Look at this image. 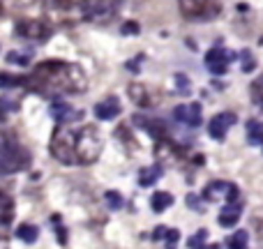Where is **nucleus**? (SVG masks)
Returning <instances> with one entry per match:
<instances>
[{"instance_id":"1","label":"nucleus","mask_w":263,"mask_h":249,"mask_svg":"<svg viewBox=\"0 0 263 249\" xmlns=\"http://www.w3.org/2000/svg\"><path fill=\"white\" fill-rule=\"evenodd\" d=\"M23 88L44 97L79 95L88 88V79L83 67L63 60H46L40 63L23 81Z\"/></svg>"},{"instance_id":"2","label":"nucleus","mask_w":263,"mask_h":249,"mask_svg":"<svg viewBox=\"0 0 263 249\" xmlns=\"http://www.w3.org/2000/svg\"><path fill=\"white\" fill-rule=\"evenodd\" d=\"M102 134L95 125H83L77 129L74 136V162L88 166V164H95L102 155Z\"/></svg>"},{"instance_id":"3","label":"nucleus","mask_w":263,"mask_h":249,"mask_svg":"<svg viewBox=\"0 0 263 249\" xmlns=\"http://www.w3.org/2000/svg\"><path fill=\"white\" fill-rule=\"evenodd\" d=\"M30 164V152L21 143L14 141H0V178L12 173L26 171Z\"/></svg>"},{"instance_id":"4","label":"nucleus","mask_w":263,"mask_h":249,"mask_svg":"<svg viewBox=\"0 0 263 249\" xmlns=\"http://www.w3.org/2000/svg\"><path fill=\"white\" fill-rule=\"evenodd\" d=\"M74 136H77L74 127H55L53 134H51L49 150L65 166H74L77 164L74 162Z\"/></svg>"},{"instance_id":"5","label":"nucleus","mask_w":263,"mask_h":249,"mask_svg":"<svg viewBox=\"0 0 263 249\" xmlns=\"http://www.w3.org/2000/svg\"><path fill=\"white\" fill-rule=\"evenodd\" d=\"M222 12V3H210V0H190L180 3V14L187 21H213Z\"/></svg>"},{"instance_id":"6","label":"nucleus","mask_w":263,"mask_h":249,"mask_svg":"<svg viewBox=\"0 0 263 249\" xmlns=\"http://www.w3.org/2000/svg\"><path fill=\"white\" fill-rule=\"evenodd\" d=\"M16 37L28 42H37V44H44L51 37V26L40 18H23L16 23Z\"/></svg>"},{"instance_id":"7","label":"nucleus","mask_w":263,"mask_h":249,"mask_svg":"<svg viewBox=\"0 0 263 249\" xmlns=\"http://www.w3.org/2000/svg\"><path fill=\"white\" fill-rule=\"evenodd\" d=\"M118 3H83V21L109 23L118 14Z\"/></svg>"},{"instance_id":"8","label":"nucleus","mask_w":263,"mask_h":249,"mask_svg":"<svg viewBox=\"0 0 263 249\" xmlns=\"http://www.w3.org/2000/svg\"><path fill=\"white\" fill-rule=\"evenodd\" d=\"M155 159L159 166L164 164H176V162H185L187 159V150L182 145L173 143L171 139H162L155 143Z\"/></svg>"},{"instance_id":"9","label":"nucleus","mask_w":263,"mask_h":249,"mask_svg":"<svg viewBox=\"0 0 263 249\" xmlns=\"http://www.w3.org/2000/svg\"><path fill=\"white\" fill-rule=\"evenodd\" d=\"M203 199L205 201H227V203H233V201L240 199V191L233 182H227V180H215L210 182L208 187L203 189Z\"/></svg>"},{"instance_id":"10","label":"nucleus","mask_w":263,"mask_h":249,"mask_svg":"<svg viewBox=\"0 0 263 249\" xmlns=\"http://www.w3.org/2000/svg\"><path fill=\"white\" fill-rule=\"evenodd\" d=\"M236 58H238V53L222 49V46H215V49H210L208 53H205V67H208L210 74H215V76H224L229 69V63H233Z\"/></svg>"},{"instance_id":"11","label":"nucleus","mask_w":263,"mask_h":249,"mask_svg":"<svg viewBox=\"0 0 263 249\" xmlns=\"http://www.w3.org/2000/svg\"><path fill=\"white\" fill-rule=\"evenodd\" d=\"M127 95L139 109H153V106H157L162 102V95L157 90H153V88L143 86V83H129Z\"/></svg>"},{"instance_id":"12","label":"nucleus","mask_w":263,"mask_h":249,"mask_svg":"<svg viewBox=\"0 0 263 249\" xmlns=\"http://www.w3.org/2000/svg\"><path fill=\"white\" fill-rule=\"evenodd\" d=\"M238 123V116L233 113V111H224V113H217L210 118L208 123V134L210 139L215 141H224V136H227V131L231 129L233 125Z\"/></svg>"},{"instance_id":"13","label":"nucleus","mask_w":263,"mask_h":249,"mask_svg":"<svg viewBox=\"0 0 263 249\" xmlns=\"http://www.w3.org/2000/svg\"><path fill=\"white\" fill-rule=\"evenodd\" d=\"M173 118L176 123H182L187 127H199L203 120V109H201L199 102H192V104H178L173 109Z\"/></svg>"},{"instance_id":"14","label":"nucleus","mask_w":263,"mask_h":249,"mask_svg":"<svg viewBox=\"0 0 263 249\" xmlns=\"http://www.w3.org/2000/svg\"><path fill=\"white\" fill-rule=\"evenodd\" d=\"M49 113L58 123V127H69V123H77L83 118V111H74V106L65 104V102H53Z\"/></svg>"},{"instance_id":"15","label":"nucleus","mask_w":263,"mask_h":249,"mask_svg":"<svg viewBox=\"0 0 263 249\" xmlns=\"http://www.w3.org/2000/svg\"><path fill=\"white\" fill-rule=\"evenodd\" d=\"M134 123L139 127H143L155 141H162V139H168V129L162 120H153V118H145V116H134Z\"/></svg>"},{"instance_id":"16","label":"nucleus","mask_w":263,"mask_h":249,"mask_svg":"<svg viewBox=\"0 0 263 249\" xmlns=\"http://www.w3.org/2000/svg\"><path fill=\"white\" fill-rule=\"evenodd\" d=\"M120 100L118 97H106V100L95 104V118L97 120H114L120 116Z\"/></svg>"},{"instance_id":"17","label":"nucleus","mask_w":263,"mask_h":249,"mask_svg":"<svg viewBox=\"0 0 263 249\" xmlns=\"http://www.w3.org/2000/svg\"><path fill=\"white\" fill-rule=\"evenodd\" d=\"M240 215H242V201L238 199V201H233V203H227L222 208V213H219V226H224V228H231V226H236L238 222H240Z\"/></svg>"},{"instance_id":"18","label":"nucleus","mask_w":263,"mask_h":249,"mask_svg":"<svg viewBox=\"0 0 263 249\" xmlns=\"http://www.w3.org/2000/svg\"><path fill=\"white\" fill-rule=\"evenodd\" d=\"M12 219H14V201L9 194L0 191V231H5L12 224Z\"/></svg>"},{"instance_id":"19","label":"nucleus","mask_w":263,"mask_h":249,"mask_svg":"<svg viewBox=\"0 0 263 249\" xmlns=\"http://www.w3.org/2000/svg\"><path fill=\"white\" fill-rule=\"evenodd\" d=\"M162 176H164V166H159V164H153V166L141 168L139 176H136V180H139L141 187H153Z\"/></svg>"},{"instance_id":"20","label":"nucleus","mask_w":263,"mask_h":249,"mask_svg":"<svg viewBox=\"0 0 263 249\" xmlns=\"http://www.w3.org/2000/svg\"><path fill=\"white\" fill-rule=\"evenodd\" d=\"M173 205V196L168 194V191H155L153 199H150V208L155 210V213H164V210H168Z\"/></svg>"},{"instance_id":"21","label":"nucleus","mask_w":263,"mask_h":249,"mask_svg":"<svg viewBox=\"0 0 263 249\" xmlns=\"http://www.w3.org/2000/svg\"><path fill=\"white\" fill-rule=\"evenodd\" d=\"M247 141L250 145H263V123L261 120H247Z\"/></svg>"},{"instance_id":"22","label":"nucleus","mask_w":263,"mask_h":249,"mask_svg":"<svg viewBox=\"0 0 263 249\" xmlns=\"http://www.w3.org/2000/svg\"><path fill=\"white\" fill-rule=\"evenodd\" d=\"M16 238L18 240H23V242H28V245H32V242L40 238V228L35 226V224H21V226L16 228Z\"/></svg>"},{"instance_id":"23","label":"nucleus","mask_w":263,"mask_h":249,"mask_svg":"<svg viewBox=\"0 0 263 249\" xmlns=\"http://www.w3.org/2000/svg\"><path fill=\"white\" fill-rule=\"evenodd\" d=\"M250 245V233L247 231H236L233 236L227 238V249H247Z\"/></svg>"},{"instance_id":"24","label":"nucleus","mask_w":263,"mask_h":249,"mask_svg":"<svg viewBox=\"0 0 263 249\" xmlns=\"http://www.w3.org/2000/svg\"><path fill=\"white\" fill-rule=\"evenodd\" d=\"M26 76H12V74L3 72L0 74V90H14V88H23Z\"/></svg>"},{"instance_id":"25","label":"nucleus","mask_w":263,"mask_h":249,"mask_svg":"<svg viewBox=\"0 0 263 249\" xmlns=\"http://www.w3.org/2000/svg\"><path fill=\"white\" fill-rule=\"evenodd\" d=\"M250 97H252V102H254L259 109H263V74H261V76H256L254 81H252V86H250Z\"/></svg>"},{"instance_id":"26","label":"nucleus","mask_w":263,"mask_h":249,"mask_svg":"<svg viewBox=\"0 0 263 249\" xmlns=\"http://www.w3.org/2000/svg\"><path fill=\"white\" fill-rule=\"evenodd\" d=\"M116 139L123 141V143L127 145L129 152H134V150H136V141H134V136H132V129L127 125H120L118 129H116Z\"/></svg>"},{"instance_id":"27","label":"nucleus","mask_w":263,"mask_h":249,"mask_svg":"<svg viewBox=\"0 0 263 249\" xmlns=\"http://www.w3.org/2000/svg\"><path fill=\"white\" fill-rule=\"evenodd\" d=\"M104 201H106V208L109 210H120L125 205V201H123V194L120 191H116V189H109L104 194Z\"/></svg>"},{"instance_id":"28","label":"nucleus","mask_w":263,"mask_h":249,"mask_svg":"<svg viewBox=\"0 0 263 249\" xmlns=\"http://www.w3.org/2000/svg\"><path fill=\"white\" fill-rule=\"evenodd\" d=\"M30 60H32V53H21V51H9L7 53L9 65H21V67H26Z\"/></svg>"},{"instance_id":"29","label":"nucleus","mask_w":263,"mask_h":249,"mask_svg":"<svg viewBox=\"0 0 263 249\" xmlns=\"http://www.w3.org/2000/svg\"><path fill=\"white\" fill-rule=\"evenodd\" d=\"M205 238H208V231H205V228H201V231H196L194 236L190 238L187 247H190V249H205Z\"/></svg>"},{"instance_id":"30","label":"nucleus","mask_w":263,"mask_h":249,"mask_svg":"<svg viewBox=\"0 0 263 249\" xmlns=\"http://www.w3.org/2000/svg\"><path fill=\"white\" fill-rule=\"evenodd\" d=\"M180 242V231L178 228H166V236H164V249H176Z\"/></svg>"},{"instance_id":"31","label":"nucleus","mask_w":263,"mask_h":249,"mask_svg":"<svg viewBox=\"0 0 263 249\" xmlns=\"http://www.w3.org/2000/svg\"><path fill=\"white\" fill-rule=\"evenodd\" d=\"M238 58H240V63H242V72L250 74L252 69L256 67V58L250 53V51H240V53H238Z\"/></svg>"},{"instance_id":"32","label":"nucleus","mask_w":263,"mask_h":249,"mask_svg":"<svg viewBox=\"0 0 263 249\" xmlns=\"http://www.w3.org/2000/svg\"><path fill=\"white\" fill-rule=\"evenodd\" d=\"M173 81H176V90L180 92V95H190V92H192L190 81H187L185 74H176V79H173Z\"/></svg>"},{"instance_id":"33","label":"nucleus","mask_w":263,"mask_h":249,"mask_svg":"<svg viewBox=\"0 0 263 249\" xmlns=\"http://www.w3.org/2000/svg\"><path fill=\"white\" fill-rule=\"evenodd\" d=\"M51 222H53L55 231H58V242L60 245H67V228H63V224H60V215H53Z\"/></svg>"},{"instance_id":"34","label":"nucleus","mask_w":263,"mask_h":249,"mask_svg":"<svg viewBox=\"0 0 263 249\" xmlns=\"http://www.w3.org/2000/svg\"><path fill=\"white\" fill-rule=\"evenodd\" d=\"M141 32V26L136 21H125L120 26V35H139Z\"/></svg>"},{"instance_id":"35","label":"nucleus","mask_w":263,"mask_h":249,"mask_svg":"<svg viewBox=\"0 0 263 249\" xmlns=\"http://www.w3.org/2000/svg\"><path fill=\"white\" fill-rule=\"evenodd\" d=\"M187 208H192V210H196V213H203V210H205V205L203 203H201V199H199V196H196V194H187Z\"/></svg>"},{"instance_id":"36","label":"nucleus","mask_w":263,"mask_h":249,"mask_svg":"<svg viewBox=\"0 0 263 249\" xmlns=\"http://www.w3.org/2000/svg\"><path fill=\"white\" fill-rule=\"evenodd\" d=\"M164 236H166V226H157V228H155V231H153V240L155 242H162L164 240Z\"/></svg>"},{"instance_id":"37","label":"nucleus","mask_w":263,"mask_h":249,"mask_svg":"<svg viewBox=\"0 0 263 249\" xmlns=\"http://www.w3.org/2000/svg\"><path fill=\"white\" fill-rule=\"evenodd\" d=\"M141 63H143V55H136L134 60H129V63H127V69H129V72H136Z\"/></svg>"},{"instance_id":"38","label":"nucleus","mask_w":263,"mask_h":249,"mask_svg":"<svg viewBox=\"0 0 263 249\" xmlns=\"http://www.w3.org/2000/svg\"><path fill=\"white\" fill-rule=\"evenodd\" d=\"M0 249H9V240L5 236V231H0Z\"/></svg>"},{"instance_id":"39","label":"nucleus","mask_w":263,"mask_h":249,"mask_svg":"<svg viewBox=\"0 0 263 249\" xmlns=\"http://www.w3.org/2000/svg\"><path fill=\"white\" fill-rule=\"evenodd\" d=\"M205 249H219V245H213V247H205Z\"/></svg>"},{"instance_id":"40","label":"nucleus","mask_w":263,"mask_h":249,"mask_svg":"<svg viewBox=\"0 0 263 249\" xmlns=\"http://www.w3.org/2000/svg\"><path fill=\"white\" fill-rule=\"evenodd\" d=\"M0 16H3V5H0Z\"/></svg>"}]
</instances>
